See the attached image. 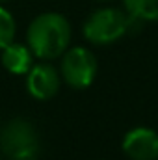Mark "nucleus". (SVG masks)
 Here are the masks:
<instances>
[{
    "label": "nucleus",
    "instance_id": "f257e3e1",
    "mask_svg": "<svg viewBox=\"0 0 158 160\" xmlns=\"http://www.w3.org/2000/svg\"><path fill=\"white\" fill-rule=\"evenodd\" d=\"M26 41L34 56L41 60H56L69 48L71 24L60 13H41L30 22Z\"/></svg>",
    "mask_w": 158,
    "mask_h": 160
},
{
    "label": "nucleus",
    "instance_id": "f03ea898",
    "mask_svg": "<svg viewBox=\"0 0 158 160\" xmlns=\"http://www.w3.org/2000/svg\"><path fill=\"white\" fill-rule=\"evenodd\" d=\"M0 151L7 160H37L39 136L24 118L9 119L0 130Z\"/></svg>",
    "mask_w": 158,
    "mask_h": 160
},
{
    "label": "nucleus",
    "instance_id": "7ed1b4c3",
    "mask_svg": "<svg viewBox=\"0 0 158 160\" xmlns=\"http://www.w3.org/2000/svg\"><path fill=\"white\" fill-rule=\"evenodd\" d=\"M84 38L93 45H110L128 32V11L117 8H102L93 11L84 26Z\"/></svg>",
    "mask_w": 158,
    "mask_h": 160
},
{
    "label": "nucleus",
    "instance_id": "20e7f679",
    "mask_svg": "<svg viewBox=\"0 0 158 160\" xmlns=\"http://www.w3.org/2000/svg\"><path fill=\"white\" fill-rule=\"evenodd\" d=\"M62 80L75 88V89H86L93 84L97 75V58L91 50L84 47H73L67 48L62 54V65H60Z\"/></svg>",
    "mask_w": 158,
    "mask_h": 160
},
{
    "label": "nucleus",
    "instance_id": "39448f33",
    "mask_svg": "<svg viewBox=\"0 0 158 160\" xmlns=\"http://www.w3.org/2000/svg\"><path fill=\"white\" fill-rule=\"evenodd\" d=\"M123 151L130 160H158V132L136 127L123 138Z\"/></svg>",
    "mask_w": 158,
    "mask_h": 160
},
{
    "label": "nucleus",
    "instance_id": "423d86ee",
    "mask_svg": "<svg viewBox=\"0 0 158 160\" xmlns=\"http://www.w3.org/2000/svg\"><path fill=\"white\" fill-rule=\"evenodd\" d=\"M60 78L62 75L54 65L37 63V65H32V69L26 73V89L34 99L48 101L58 93L60 82H62Z\"/></svg>",
    "mask_w": 158,
    "mask_h": 160
},
{
    "label": "nucleus",
    "instance_id": "0eeeda50",
    "mask_svg": "<svg viewBox=\"0 0 158 160\" xmlns=\"http://www.w3.org/2000/svg\"><path fill=\"white\" fill-rule=\"evenodd\" d=\"M0 60H2V65L6 67V71H9L13 75H26L34 65V52L30 50L28 45L11 41L9 45H6L2 48Z\"/></svg>",
    "mask_w": 158,
    "mask_h": 160
},
{
    "label": "nucleus",
    "instance_id": "6e6552de",
    "mask_svg": "<svg viewBox=\"0 0 158 160\" xmlns=\"http://www.w3.org/2000/svg\"><path fill=\"white\" fill-rule=\"evenodd\" d=\"M126 11L143 21H158V0H123Z\"/></svg>",
    "mask_w": 158,
    "mask_h": 160
},
{
    "label": "nucleus",
    "instance_id": "1a4fd4ad",
    "mask_svg": "<svg viewBox=\"0 0 158 160\" xmlns=\"http://www.w3.org/2000/svg\"><path fill=\"white\" fill-rule=\"evenodd\" d=\"M15 30L17 26H15L13 15L6 8L0 6V50L15 39Z\"/></svg>",
    "mask_w": 158,
    "mask_h": 160
},
{
    "label": "nucleus",
    "instance_id": "9d476101",
    "mask_svg": "<svg viewBox=\"0 0 158 160\" xmlns=\"http://www.w3.org/2000/svg\"><path fill=\"white\" fill-rule=\"evenodd\" d=\"M0 2H7V0H0Z\"/></svg>",
    "mask_w": 158,
    "mask_h": 160
}]
</instances>
